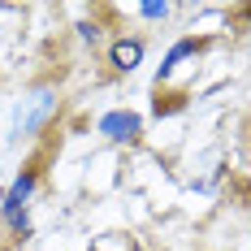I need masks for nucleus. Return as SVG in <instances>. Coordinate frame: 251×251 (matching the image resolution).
Here are the masks:
<instances>
[{"label": "nucleus", "mask_w": 251, "mask_h": 251, "mask_svg": "<svg viewBox=\"0 0 251 251\" xmlns=\"http://www.w3.org/2000/svg\"><path fill=\"white\" fill-rule=\"evenodd\" d=\"M108 61H113L117 70H134V65L143 61V39H117V44L108 48Z\"/></svg>", "instance_id": "2"}, {"label": "nucleus", "mask_w": 251, "mask_h": 251, "mask_svg": "<svg viewBox=\"0 0 251 251\" xmlns=\"http://www.w3.org/2000/svg\"><path fill=\"white\" fill-rule=\"evenodd\" d=\"M100 130L108 134V139L126 143V139H134V134H139V117H130V113H108V117L100 122Z\"/></svg>", "instance_id": "3"}, {"label": "nucleus", "mask_w": 251, "mask_h": 251, "mask_svg": "<svg viewBox=\"0 0 251 251\" xmlns=\"http://www.w3.org/2000/svg\"><path fill=\"white\" fill-rule=\"evenodd\" d=\"M139 13H143V18H165V13H169V4H143Z\"/></svg>", "instance_id": "4"}, {"label": "nucleus", "mask_w": 251, "mask_h": 251, "mask_svg": "<svg viewBox=\"0 0 251 251\" xmlns=\"http://www.w3.org/2000/svg\"><path fill=\"white\" fill-rule=\"evenodd\" d=\"M52 104H56V100H52V91H48V87L30 91V96L22 100V108H18V122H13V130H18V134H35L39 126L48 122Z\"/></svg>", "instance_id": "1"}]
</instances>
